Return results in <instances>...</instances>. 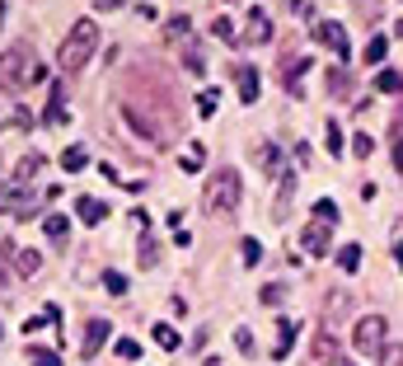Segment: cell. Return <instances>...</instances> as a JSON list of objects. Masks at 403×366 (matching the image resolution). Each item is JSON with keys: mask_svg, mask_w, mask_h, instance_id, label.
I'll return each instance as SVG.
<instances>
[{"mask_svg": "<svg viewBox=\"0 0 403 366\" xmlns=\"http://www.w3.org/2000/svg\"><path fill=\"white\" fill-rule=\"evenodd\" d=\"M239 192H244L239 169H220V174L211 178V188H206V207L211 211H234L239 207Z\"/></svg>", "mask_w": 403, "mask_h": 366, "instance_id": "obj_4", "label": "cell"}, {"mask_svg": "<svg viewBox=\"0 0 403 366\" xmlns=\"http://www.w3.org/2000/svg\"><path fill=\"white\" fill-rule=\"evenodd\" d=\"M15 258H19L15 268H19V272H24V277H33V272L43 268V254H38V249H24V254H15Z\"/></svg>", "mask_w": 403, "mask_h": 366, "instance_id": "obj_16", "label": "cell"}, {"mask_svg": "<svg viewBox=\"0 0 403 366\" xmlns=\"http://www.w3.org/2000/svg\"><path fill=\"white\" fill-rule=\"evenodd\" d=\"M29 366H62V362H57V352H47V348H29Z\"/></svg>", "mask_w": 403, "mask_h": 366, "instance_id": "obj_24", "label": "cell"}, {"mask_svg": "<svg viewBox=\"0 0 403 366\" xmlns=\"http://www.w3.org/2000/svg\"><path fill=\"white\" fill-rule=\"evenodd\" d=\"M314 357H319V362L338 357V343H328V338H314Z\"/></svg>", "mask_w": 403, "mask_h": 366, "instance_id": "obj_29", "label": "cell"}, {"mask_svg": "<svg viewBox=\"0 0 403 366\" xmlns=\"http://www.w3.org/2000/svg\"><path fill=\"white\" fill-rule=\"evenodd\" d=\"M385 52H389L385 38H371V43H366V66H371V62H385Z\"/></svg>", "mask_w": 403, "mask_h": 366, "instance_id": "obj_25", "label": "cell"}, {"mask_svg": "<svg viewBox=\"0 0 403 366\" xmlns=\"http://www.w3.org/2000/svg\"><path fill=\"white\" fill-rule=\"evenodd\" d=\"M234 348H239V352H253V338H248V329H239V334H234Z\"/></svg>", "mask_w": 403, "mask_h": 366, "instance_id": "obj_36", "label": "cell"}, {"mask_svg": "<svg viewBox=\"0 0 403 366\" xmlns=\"http://www.w3.org/2000/svg\"><path fill=\"white\" fill-rule=\"evenodd\" d=\"M328 235H333V221L305 225V230H300V249H305L310 258H324V254H328Z\"/></svg>", "mask_w": 403, "mask_h": 366, "instance_id": "obj_6", "label": "cell"}, {"mask_svg": "<svg viewBox=\"0 0 403 366\" xmlns=\"http://www.w3.org/2000/svg\"><path fill=\"white\" fill-rule=\"evenodd\" d=\"M211 33H216L220 43H230V48H234V43H239V33H234V24H230V19H225V15H220L216 24H211Z\"/></svg>", "mask_w": 403, "mask_h": 366, "instance_id": "obj_19", "label": "cell"}, {"mask_svg": "<svg viewBox=\"0 0 403 366\" xmlns=\"http://www.w3.org/2000/svg\"><path fill=\"white\" fill-rule=\"evenodd\" d=\"M263 258V244L258 239H244V263H258Z\"/></svg>", "mask_w": 403, "mask_h": 366, "instance_id": "obj_33", "label": "cell"}, {"mask_svg": "<svg viewBox=\"0 0 403 366\" xmlns=\"http://www.w3.org/2000/svg\"><path fill=\"white\" fill-rule=\"evenodd\" d=\"M113 352H118L122 362H136V357H141V343H132V338H118V348H113Z\"/></svg>", "mask_w": 403, "mask_h": 366, "instance_id": "obj_26", "label": "cell"}, {"mask_svg": "<svg viewBox=\"0 0 403 366\" xmlns=\"http://www.w3.org/2000/svg\"><path fill=\"white\" fill-rule=\"evenodd\" d=\"M253 155H258V164H263V169H277V146H258V150H253Z\"/></svg>", "mask_w": 403, "mask_h": 366, "instance_id": "obj_28", "label": "cell"}, {"mask_svg": "<svg viewBox=\"0 0 403 366\" xmlns=\"http://www.w3.org/2000/svg\"><path fill=\"white\" fill-rule=\"evenodd\" d=\"M94 48H99V24L94 19H76L71 33H66V43L57 48V66L62 71H80L94 57Z\"/></svg>", "mask_w": 403, "mask_h": 366, "instance_id": "obj_1", "label": "cell"}, {"mask_svg": "<svg viewBox=\"0 0 403 366\" xmlns=\"http://www.w3.org/2000/svg\"><path fill=\"white\" fill-rule=\"evenodd\" d=\"M38 174H43V155H38V150L15 164V183H29V178H38Z\"/></svg>", "mask_w": 403, "mask_h": 366, "instance_id": "obj_13", "label": "cell"}, {"mask_svg": "<svg viewBox=\"0 0 403 366\" xmlns=\"http://www.w3.org/2000/svg\"><path fill=\"white\" fill-rule=\"evenodd\" d=\"M338 268L342 272H357L361 268V249H357V244H342V249H338Z\"/></svg>", "mask_w": 403, "mask_h": 366, "instance_id": "obj_15", "label": "cell"}, {"mask_svg": "<svg viewBox=\"0 0 403 366\" xmlns=\"http://www.w3.org/2000/svg\"><path fill=\"white\" fill-rule=\"evenodd\" d=\"M0 282H5V272H0Z\"/></svg>", "mask_w": 403, "mask_h": 366, "instance_id": "obj_42", "label": "cell"}, {"mask_svg": "<svg viewBox=\"0 0 403 366\" xmlns=\"http://www.w3.org/2000/svg\"><path fill=\"white\" fill-rule=\"evenodd\" d=\"M281 296H286V291H281L277 282H272V287H263V305H281Z\"/></svg>", "mask_w": 403, "mask_h": 366, "instance_id": "obj_34", "label": "cell"}, {"mask_svg": "<svg viewBox=\"0 0 403 366\" xmlns=\"http://www.w3.org/2000/svg\"><path fill=\"white\" fill-rule=\"evenodd\" d=\"M244 43H272V19H267V10H253V15H248Z\"/></svg>", "mask_w": 403, "mask_h": 366, "instance_id": "obj_8", "label": "cell"}, {"mask_svg": "<svg viewBox=\"0 0 403 366\" xmlns=\"http://www.w3.org/2000/svg\"><path fill=\"white\" fill-rule=\"evenodd\" d=\"M127 0H94V10H122Z\"/></svg>", "mask_w": 403, "mask_h": 366, "instance_id": "obj_39", "label": "cell"}, {"mask_svg": "<svg viewBox=\"0 0 403 366\" xmlns=\"http://www.w3.org/2000/svg\"><path fill=\"white\" fill-rule=\"evenodd\" d=\"M342 366H357V362H342Z\"/></svg>", "mask_w": 403, "mask_h": 366, "instance_id": "obj_41", "label": "cell"}, {"mask_svg": "<svg viewBox=\"0 0 403 366\" xmlns=\"http://www.w3.org/2000/svg\"><path fill=\"white\" fill-rule=\"evenodd\" d=\"M113 329H108V319H90V329H85V343H80V352L85 357H94V352L104 348V338H108Z\"/></svg>", "mask_w": 403, "mask_h": 366, "instance_id": "obj_10", "label": "cell"}, {"mask_svg": "<svg viewBox=\"0 0 403 366\" xmlns=\"http://www.w3.org/2000/svg\"><path fill=\"white\" fill-rule=\"evenodd\" d=\"M385 334H389V324L380 315H366L357 319V334H352V348L361 352V357H375V352H385Z\"/></svg>", "mask_w": 403, "mask_h": 366, "instance_id": "obj_5", "label": "cell"}, {"mask_svg": "<svg viewBox=\"0 0 403 366\" xmlns=\"http://www.w3.org/2000/svg\"><path fill=\"white\" fill-rule=\"evenodd\" d=\"M216 104H220L216 90H202V94H197V113H202V118H211V113H216Z\"/></svg>", "mask_w": 403, "mask_h": 366, "instance_id": "obj_22", "label": "cell"}, {"mask_svg": "<svg viewBox=\"0 0 403 366\" xmlns=\"http://www.w3.org/2000/svg\"><path fill=\"white\" fill-rule=\"evenodd\" d=\"M291 10H295L300 19H310V15H314V5H310V0H291Z\"/></svg>", "mask_w": 403, "mask_h": 366, "instance_id": "obj_37", "label": "cell"}, {"mask_svg": "<svg viewBox=\"0 0 403 366\" xmlns=\"http://www.w3.org/2000/svg\"><path fill=\"white\" fill-rule=\"evenodd\" d=\"M76 216L85 225H99V221H108V202H99V197H76Z\"/></svg>", "mask_w": 403, "mask_h": 366, "instance_id": "obj_9", "label": "cell"}, {"mask_svg": "<svg viewBox=\"0 0 403 366\" xmlns=\"http://www.w3.org/2000/svg\"><path fill=\"white\" fill-rule=\"evenodd\" d=\"M314 216H319V221H333V225H338V202H333V197H319V202H314Z\"/></svg>", "mask_w": 403, "mask_h": 366, "instance_id": "obj_21", "label": "cell"}, {"mask_svg": "<svg viewBox=\"0 0 403 366\" xmlns=\"http://www.w3.org/2000/svg\"><path fill=\"white\" fill-rule=\"evenodd\" d=\"M150 334H155V343H160V348H178V334H174V324H155V329H150Z\"/></svg>", "mask_w": 403, "mask_h": 366, "instance_id": "obj_20", "label": "cell"}, {"mask_svg": "<svg viewBox=\"0 0 403 366\" xmlns=\"http://www.w3.org/2000/svg\"><path fill=\"white\" fill-rule=\"evenodd\" d=\"M104 282H108V291H127V277H122V272H108Z\"/></svg>", "mask_w": 403, "mask_h": 366, "instance_id": "obj_35", "label": "cell"}, {"mask_svg": "<svg viewBox=\"0 0 403 366\" xmlns=\"http://www.w3.org/2000/svg\"><path fill=\"white\" fill-rule=\"evenodd\" d=\"M380 366H403V348H399V343H385V352H380Z\"/></svg>", "mask_w": 403, "mask_h": 366, "instance_id": "obj_27", "label": "cell"}, {"mask_svg": "<svg viewBox=\"0 0 403 366\" xmlns=\"http://www.w3.org/2000/svg\"><path fill=\"white\" fill-rule=\"evenodd\" d=\"M66 122V85H52V104H47V127Z\"/></svg>", "mask_w": 403, "mask_h": 366, "instance_id": "obj_12", "label": "cell"}, {"mask_svg": "<svg viewBox=\"0 0 403 366\" xmlns=\"http://www.w3.org/2000/svg\"><path fill=\"white\" fill-rule=\"evenodd\" d=\"M38 207H43V192H33V183H5V188H0V216H24V221H33Z\"/></svg>", "mask_w": 403, "mask_h": 366, "instance_id": "obj_3", "label": "cell"}, {"mask_svg": "<svg viewBox=\"0 0 403 366\" xmlns=\"http://www.w3.org/2000/svg\"><path fill=\"white\" fill-rule=\"evenodd\" d=\"M394 258H399V268H403V244H399V249H394Z\"/></svg>", "mask_w": 403, "mask_h": 366, "instance_id": "obj_40", "label": "cell"}, {"mask_svg": "<svg viewBox=\"0 0 403 366\" xmlns=\"http://www.w3.org/2000/svg\"><path fill=\"white\" fill-rule=\"evenodd\" d=\"M314 43H324L338 62H347V52H352V48H347V29H342V24H314Z\"/></svg>", "mask_w": 403, "mask_h": 366, "instance_id": "obj_7", "label": "cell"}, {"mask_svg": "<svg viewBox=\"0 0 403 366\" xmlns=\"http://www.w3.org/2000/svg\"><path fill=\"white\" fill-rule=\"evenodd\" d=\"M183 169H202V150H188V155H183Z\"/></svg>", "mask_w": 403, "mask_h": 366, "instance_id": "obj_38", "label": "cell"}, {"mask_svg": "<svg viewBox=\"0 0 403 366\" xmlns=\"http://www.w3.org/2000/svg\"><path fill=\"white\" fill-rule=\"evenodd\" d=\"M375 90H380V94H399L403 76H399V71H380V76H375Z\"/></svg>", "mask_w": 403, "mask_h": 366, "instance_id": "obj_14", "label": "cell"}, {"mask_svg": "<svg viewBox=\"0 0 403 366\" xmlns=\"http://www.w3.org/2000/svg\"><path fill=\"white\" fill-rule=\"evenodd\" d=\"M47 71L38 66V57L24 48H10L0 52V90H24V85H33V80H43Z\"/></svg>", "mask_w": 403, "mask_h": 366, "instance_id": "obj_2", "label": "cell"}, {"mask_svg": "<svg viewBox=\"0 0 403 366\" xmlns=\"http://www.w3.org/2000/svg\"><path fill=\"white\" fill-rule=\"evenodd\" d=\"M371 136H366V132H361V136H352V155H361V160H371Z\"/></svg>", "mask_w": 403, "mask_h": 366, "instance_id": "obj_30", "label": "cell"}, {"mask_svg": "<svg viewBox=\"0 0 403 366\" xmlns=\"http://www.w3.org/2000/svg\"><path fill=\"white\" fill-rule=\"evenodd\" d=\"M43 230H47L52 239H62V235H66V216H47V221H43Z\"/></svg>", "mask_w": 403, "mask_h": 366, "instance_id": "obj_31", "label": "cell"}, {"mask_svg": "<svg viewBox=\"0 0 403 366\" xmlns=\"http://www.w3.org/2000/svg\"><path fill=\"white\" fill-rule=\"evenodd\" d=\"M234 80H239V99H244V104H253V99H258V90H263V85H258V71H253V66H234Z\"/></svg>", "mask_w": 403, "mask_h": 366, "instance_id": "obj_11", "label": "cell"}, {"mask_svg": "<svg viewBox=\"0 0 403 366\" xmlns=\"http://www.w3.org/2000/svg\"><path fill=\"white\" fill-rule=\"evenodd\" d=\"M155 258H160L155 239H150V235H141V268H155Z\"/></svg>", "mask_w": 403, "mask_h": 366, "instance_id": "obj_23", "label": "cell"}, {"mask_svg": "<svg viewBox=\"0 0 403 366\" xmlns=\"http://www.w3.org/2000/svg\"><path fill=\"white\" fill-rule=\"evenodd\" d=\"M328 150H333V155H342V132H338V122H328Z\"/></svg>", "mask_w": 403, "mask_h": 366, "instance_id": "obj_32", "label": "cell"}, {"mask_svg": "<svg viewBox=\"0 0 403 366\" xmlns=\"http://www.w3.org/2000/svg\"><path fill=\"white\" fill-rule=\"evenodd\" d=\"M277 352H272V357H286V352H291V338H295V324H291V319H281V324H277Z\"/></svg>", "mask_w": 403, "mask_h": 366, "instance_id": "obj_18", "label": "cell"}, {"mask_svg": "<svg viewBox=\"0 0 403 366\" xmlns=\"http://www.w3.org/2000/svg\"><path fill=\"white\" fill-rule=\"evenodd\" d=\"M62 164H66V169H71V174H80V169L90 164V155H85V146H71V150H66V155H62Z\"/></svg>", "mask_w": 403, "mask_h": 366, "instance_id": "obj_17", "label": "cell"}]
</instances>
